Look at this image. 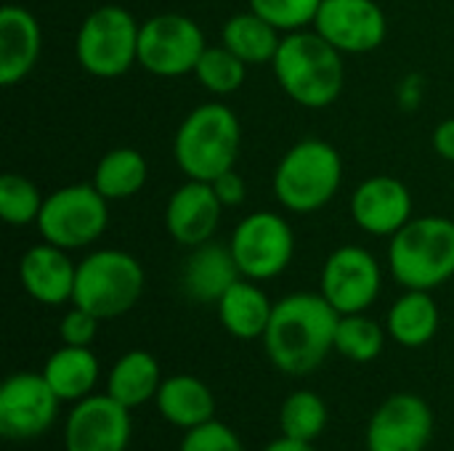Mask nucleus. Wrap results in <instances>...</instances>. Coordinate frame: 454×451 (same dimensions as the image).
I'll return each instance as SVG.
<instances>
[{
    "mask_svg": "<svg viewBox=\"0 0 454 451\" xmlns=\"http://www.w3.org/2000/svg\"><path fill=\"white\" fill-rule=\"evenodd\" d=\"M282 32L274 29L263 16L255 11H245L231 16L221 29V43L239 56L247 66L250 64H271L279 51Z\"/></svg>",
    "mask_w": 454,
    "mask_h": 451,
    "instance_id": "obj_26",
    "label": "nucleus"
},
{
    "mask_svg": "<svg viewBox=\"0 0 454 451\" xmlns=\"http://www.w3.org/2000/svg\"><path fill=\"white\" fill-rule=\"evenodd\" d=\"M263 451H319V449H317L311 441H295V439L282 436V439L271 441V444H269Z\"/></svg>",
    "mask_w": 454,
    "mask_h": 451,
    "instance_id": "obj_37",
    "label": "nucleus"
},
{
    "mask_svg": "<svg viewBox=\"0 0 454 451\" xmlns=\"http://www.w3.org/2000/svg\"><path fill=\"white\" fill-rule=\"evenodd\" d=\"M340 183V152L322 138H303L293 144L274 170V194L279 205L298 215L317 213L330 205Z\"/></svg>",
    "mask_w": 454,
    "mask_h": 451,
    "instance_id": "obj_5",
    "label": "nucleus"
},
{
    "mask_svg": "<svg viewBox=\"0 0 454 451\" xmlns=\"http://www.w3.org/2000/svg\"><path fill=\"white\" fill-rule=\"evenodd\" d=\"M213 183V191L215 197L221 199L223 207H239L245 202V194H247V186H245V178L231 167L226 173H221Z\"/></svg>",
    "mask_w": 454,
    "mask_h": 451,
    "instance_id": "obj_35",
    "label": "nucleus"
},
{
    "mask_svg": "<svg viewBox=\"0 0 454 451\" xmlns=\"http://www.w3.org/2000/svg\"><path fill=\"white\" fill-rule=\"evenodd\" d=\"M434 439V412L418 393L388 396L370 417L367 451H426Z\"/></svg>",
    "mask_w": 454,
    "mask_h": 451,
    "instance_id": "obj_14",
    "label": "nucleus"
},
{
    "mask_svg": "<svg viewBox=\"0 0 454 451\" xmlns=\"http://www.w3.org/2000/svg\"><path fill=\"white\" fill-rule=\"evenodd\" d=\"M319 287L325 300L340 316L364 314L380 295L383 271L370 250L359 245H343L327 255Z\"/></svg>",
    "mask_w": 454,
    "mask_h": 451,
    "instance_id": "obj_11",
    "label": "nucleus"
},
{
    "mask_svg": "<svg viewBox=\"0 0 454 451\" xmlns=\"http://www.w3.org/2000/svg\"><path fill=\"white\" fill-rule=\"evenodd\" d=\"M327 420H330V412H327L325 399L309 388L293 391L282 401V409H279V431L282 436L295 439V441L314 444L325 433Z\"/></svg>",
    "mask_w": 454,
    "mask_h": 451,
    "instance_id": "obj_28",
    "label": "nucleus"
},
{
    "mask_svg": "<svg viewBox=\"0 0 454 451\" xmlns=\"http://www.w3.org/2000/svg\"><path fill=\"white\" fill-rule=\"evenodd\" d=\"M237 279H242V274L231 255V247L218 245L213 239L200 247H192L181 268L184 295L200 306L218 303Z\"/></svg>",
    "mask_w": 454,
    "mask_h": 451,
    "instance_id": "obj_20",
    "label": "nucleus"
},
{
    "mask_svg": "<svg viewBox=\"0 0 454 451\" xmlns=\"http://www.w3.org/2000/svg\"><path fill=\"white\" fill-rule=\"evenodd\" d=\"M146 274L136 255L125 250H96L77 263L72 306L85 308L96 319H117L128 314L144 295Z\"/></svg>",
    "mask_w": 454,
    "mask_h": 451,
    "instance_id": "obj_6",
    "label": "nucleus"
},
{
    "mask_svg": "<svg viewBox=\"0 0 454 451\" xmlns=\"http://www.w3.org/2000/svg\"><path fill=\"white\" fill-rule=\"evenodd\" d=\"M434 149L442 159L454 162V117L444 120L434 130Z\"/></svg>",
    "mask_w": 454,
    "mask_h": 451,
    "instance_id": "obj_36",
    "label": "nucleus"
},
{
    "mask_svg": "<svg viewBox=\"0 0 454 451\" xmlns=\"http://www.w3.org/2000/svg\"><path fill=\"white\" fill-rule=\"evenodd\" d=\"M221 327L237 340H263L274 314V303L253 279H237L215 303Z\"/></svg>",
    "mask_w": 454,
    "mask_h": 451,
    "instance_id": "obj_22",
    "label": "nucleus"
},
{
    "mask_svg": "<svg viewBox=\"0 0 454 451\" xmlns=\"http://www.w3.org/2000/svg\"><path fill=\"white\" fill-rule=\"evenodd\" d=\"M439 306L428 290H407L394 300L386 316V332L404 348H423L439 332Z\"/></svg>",
    "mask_w": 454,
    "mask_h": 451,
    "instance_id": "obj_24",
    "label": "nucleus"
},
{
    "mask_svg": "<svg viewBox=\"0 0 454 451\" xmlns=\"http://www.w3.org/2000/svg\"><path fill=\"white\" fill-rule=\"evenodd\" d=\"M77 266L69 260V250L51 242L29 247L19 260V279L24 292L40 306H64L74 295Z\"/></svg>",
    "mask_w": 454,
    "mask_h": 451,
    "instance_id": "obj_18",
    "label": "nucleus"
},
{
    "mask_svg": "<svg viewBox=\"0 0 454 451\" xmlns=\"http://www.w3.org/2000/svg\"><path fill=\"white\" fill-rule=\"evenodd\" d=\"M388 271L404 290H436L454 276V221L412 218L388 242Z\"/></svg>",
    "mask_w": 454,
    "mask_h": 451,
    "instance_id": "obj_4",
    "label": "nucleus"
},
{
    "mask_svg": "<svg viewBox=\"0 0 454 451\" xmlns=\"http://www.w3.org/2000/svg\"><path fill=\"white\" fill-rule=\"evenodd\" d=\"M178 451H245L242 439L221 420H210L184 433Z\"/></svg>",
    "mask_w": 454,
    "mask_h": 451,
    "instance_id": "obj_33",
    "label": "nucleus"
},
{
    "mask_svg": "<svg viewBox=\"0 0 454 451\" xmlns=\"http://www.w3.org/2000/svg\"><path fill=\"white\" fill-rule=\"evenodd\" d=\"M154 407L168 425L181 431H192L215 420V396L207 383L194 375L165 377L154 396Z\"/></svg>",
    "mask_w": 454,
    "mask_h": 451,
    "instance_id": "obj_21",
    "label": "nucleus"
},
{
    "mask_svg": "<svg viewBox=\"0 0 454 451\" xmlns=\"http://www.w3.org/2000/svg\"><path fill=\"white\" fill-rule=\"evenodd\" d=\"M35 226L43 239L56 247H90L109 226V199H104L93 183L61 186L45 197Z\"/></svg>",
    "mask_w": 454,
    "mask_h": 451,
    "instance_id": "obj_8",
    "label": "nucleus"
},
{
    "mask_svg": "<svg viewBox=\"0 0 454 451\" xmlns=\"http://www.w3.org/2000/svg\"><path fill=\"white\" fill-rule=\"evenodd\" d=\"M43 29L32 11L21 5L0 8V85L11 88L21 82L40 58Z\"/></svg>",
    "mask_w": 454,
    "mask_h": 451,
    "instance_id": "obj_19",
    "label": "nucleus"
},
{
    "mask_svg": "<svg viewBox=\"0 0 454 451\" xmlns=\"http://www.w3.org/2000/svg\"><path fill=\"white\" fill-rule=\"evenodd\" d=\"M340 314L322 292H295L274 303L263 335L269 362L287 377H306L335 351Z\"/></svg>",
    "mask_w": 454,
    "mask_h": 451,
    "instance_id": "obj_1",
    "label": "nucleus"
},
{
    "mask_svg": "<svg viewBox=\"0 0 454 451\" xmlns=\"http://www.w3.org/2000/svg\"><path fill=\"white\" fill-rule=\"evenodd\" d=\"M59 404L43 372L11 375L0 388V436L16 444L40 439L56 423Z\"/></svg>",
    "mask_w": 454,
    "mask_h": 451,
    "instance_id": "obj_12",
    "label": "nucleus"
},
{
    "mask_svg": "<svg viewBox=\"0 0 454 451\" xmlns=\"http://www.w3.org/2000/svg\"><path fill=\"white\" fill-rule=\"evenodd\" d=\"M146 178H149V165L144 154L130 146L106 152L93 170V186L109 202L136 197L146 186Z\"/></svg>",
    "mask_w": 454,
    "mask_h": 451,
    "instance_id": "obj_27",
    "label": "nucleus"
},
{
    "mask_svg": "<svg viewBox=\"0 0 454 451\" xmlns=\"http://www.w3.org/2000/svg\"><path fill=\"white\" fill-rule=\"evenodd\" d=\"M386 335L383 327L364 316V314H346L338 322L335 330V351L356 364H370L383 354L386 346Z\"/></svg>",
    "mask_w": 454,
    "mask_h": 451,
    "instance_id": "obj_29",
    "label": "nucleus"
},
{
    "mask_svg": "<svg viewBox=\"0 0 454 451\" xmlns=\"http://www.w3.org/2000/svg\"><path fill=\"white\" fill-rule=\"evenodd\" d=\"M130 436V409L109 393H90L67 415L64 451H128Z\"/></svg>",
    "mask_w": 454,
    "mask_h": 451,
    "instance_id": "obj_13",
    "label": "nucleus"
},
{
    "mask_svg": "<svg viewBox=\"0 0 454 451\" xmlns=\"http://www.w3.org/2000/svg\"><path fill=\"white\" fill-rule=\"evenodd\" d=\"M221 213H223V205L215 197L213 183L186 178V183L178 186L168 199L165 229L178 245L192 250L215 237Z\"/></svg>",
    "mask_w": 454,
    "mask_h": 451,
    "instance_id": "obj_17",
    "label": "nucleus"
},
{
    "mask_svg": "<svg viewBox=\"0 0 454 451\" xmlns=\"http://www.w3.org/2000/svg\"><path fill=\"white\" fill-rule=\"evenodd\" d=\"M98 322L93 314H88L85 308H77L72 306L64 319L59 322V338L64 346H90L96 340V332H98Z\"/></svg>",
    "mask_w": 454,
    "mask_h": 451,
    "instance_id": "obj_34",
    "label": "nucleus"
},
{
    "mask_svg": "<svg viewBox=\"0 0 454 451\" xmlns=\"http://www.w3.org/2000/svg\"><path fill=\"white\" fill-rule=\"evenodd\" d=\"M271 66L279 88L303 109H327L343 93V53L317 29L285 35Z\"/></svg>",
    "mask_w": 454,
    "mask_h": 451,
    "instance_id": "obj_2",
    "label": "nucleus"
},
{
    "mask_svg": "<svg viewBox=\"0 0 454 451\" xmlns=\"http://www.w3.org/2000/svg\"><path fill=\"white\" fill-rule=\"evenodd\" d=\"M229 247L245 279L269 282L290 266L295 255V234L282 215L261 210L237 223Z\"/></svg>",
    "mask_w": 454,
    "mask_h": 451,
    "instance_id": "obj_10",
    "label": "nucleus"
},
{
    "mask_svg": "<svg viewBox=\"0 0 454 451\" xmlns=\"http://www.w3.org/2000/svg\"><path fill=\"white\" fill-rule=\"evenodd\" d=\"M322 0H250V11L263 16L274 29L290 35L314 27Z\"/></svg>",
    "mask_w": 454,
    "mask_h": 451,
    "instance_id": "obj_32",
    "label": "nucleus"
},
{
    "mask_svg": "<svg viewBox=\"0 0 454 451\" xmlns=\"http://www.w3.org/2000/svg\"><path fill=\"white\" fill-rule=\"evenodd\" d=\"M160 385H162L160 362L141 348L122 354L106 375V393L128 409L154 401Z\"/></svg>",
    "mask_w": 454,
    "mask_h": 451,
    "instance_id": "obj_25",
    "label": "nucleus"
},
{
    "mask_svg": "<svg viewBox=\"0 0 454 451\" xmlns=\"http://www.w3.org/2000/svg\"><path fill=\"white\" fill-rule=\"evenodd\" d=\"M194 77L200 85L213 93V96H231L242 88L247 77V64L234 56L223 43L221 45H207L205 53L197 61Z\"/></svg>",
    "mask_w": 454,
    "mask_h": 451,
    "instance_id": "obj_30",
    "label": "nucleus"
},
{
    "mask_svg": "<svg viewBox=\"0 0 454 451\" xmlns=\"http://www.w3.org/2000/svg\"><path fill=\"white\" fill-rule=\"evenodd\" d=\"M314 29L340 53H370L383 45L388 19L375 0H322Z\"/></svg>",
    "mask_w": 454,
    "mask_h": 451,
    "instance_id": "obj_15",
    "label": "nucleus"
},
{
    "mask_svg": "<svg viewBox=\"0 0 454 451\" xmlns=\"http://www.w3.org/2000/svg\"><path fill=\"white\" fill-rule=\"evenodd\" d=\"M43 202H45V197L29 178H24L19 173H5L0 178V218L8 226L37 223Z\"/></svg>",
    "mask_w": 454,
    "mask_h": 451,
    "instance_id": "obj_31",
    "label": "nucleus"
},
{
    "mask_svg": "<svg viewBox=\"0 0 454 451\" xmlns=\"http://www.w3.org/2000/svg\"><path fill=\"white\" fill-rule=\"evenodd\" d=\"M205 48L202 27L184 13H157L138 32V64L154 77L192 74Z\"/></svg>",
    "mask_w": 454,
    "mask_h": 451,
    "instance_id": "obj_9",
    "label": "nucleus"
},
{
    "mask_svg": "<svg viewBox=\"0 0 454 451\" xmlns=\"http://www.w3.org/2000/svg\"><path fill=\"white\" fill-rule=\"evenodd\" d=\"M354 223L372 237H394L412 221V194L394 175H372L351 194Z\"/></svg>",
    "mask_w": 454,
    "mask_h": 451,
    "instance_id": "obj_16",
    "label": "nucleus"
},
{
    "mask_svg": "<svg viewBox=\"0 0 454 451\" xmlns=\"http://www.w3.org/2000/svg\"><path fill=\"white\" fill-rule=\"evenodd\" d=\"M138 32L141 24L122 5H101L90 11L74 37V56L82 72L114 80L138 64Z\"/></svg>",
    "mask_w": 454,
    "mask_h": 451,
    "instance_id": "obj_7",
    "label": "nucleus"
},
{
    "mask_svg": "<svg viewBox=\"0 0 454 451\" xmlns=\"http://www.w3.org/2000/svg\"><path fill=\"white\" fill-rule=\"evenodd\" d=\"M98 359L90 346H64L53 351L43 367V377L61 404H77L93 393L98 383Z\"/></svg>",
    "mask_w": 454,
    "mask_h": 451,
    "instance_id": "obj_23",
    "label": "nucleus"
},
{
    "mask_svg": "<svg viewBox=\"0 0 454 451\" xmlns=\"http://www.w3.org/2000/svg\"><path fill=\"white\" fill-rule=\"evenodd\" d=\"M239 144L242 128L234 109L221 101H207L192 109L178 125L173 154L186 178L210 183L237 165Z\"/></svg>",
    "mask_w": 454,
    "mask_h": 451,
    "instance_id": "obj_3",
    "label": "nucleus"
}]
</instances>
